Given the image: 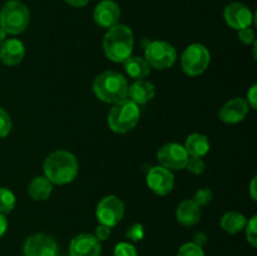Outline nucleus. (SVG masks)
Listing matches in <instances>:
<instances>
[{
    "label": "nucleus",
    "mask_w": 257,
    "mask_h": 256,
    "mask_svg": "<svg viewBox=\"0 0 257 256\" xmlns=\"http://www.w3.org/2000/svg\"><path fill=\"white\" fill-rule=\"evenodd\" d=\"M43 171L53 185H68L77 178L79 163L72 152L64 150L54 151L44 160Z\"/></svg>",
    "instance_id": "1"
},
{
    "label": "nucleus",
    "mask_w": 257,
    "mask_h": 256,
    "mask_svg": "<svg viewBox=\"0 0 257 256\" xmlns=\"http://www.w3.org/2000/svg\"><path fill=\"white\" fill-rule=\"evenodd\" d=\"M133 48L135 35L132 29L124 24L109 28L103 38V52L112 62L123 63L132 55Z\"/></svg>",
    "instance_id": "2"
},
{
    "label": "nucleus",
    "mask_w": 257,
    "mask_h": 256,
    "mask_svg": "<svg viewBox=\"0 0 257 256\" xmlns=\"http://www.w3.org/2000/svg\"><path fill=\"white\" fill-rule=\"evenodd\" d=\"M127 79L120 73L107 70L97 75L93 82V92L95 97L104 103H115L128 98Z\"/></svg>",
    "instance_id": "3"
},
{
    "label": "nucleus",
    "mask_w": 257,
    "mask_h": 256,
    "mask_svg": "<svg viewBox=\"0 0 257 256\" xmlns=\"http://www.w3.org/2000/svg\"><path fill=\"white\" fill-rule=\"evenodd\" d=\"M141 118L140 105L131 99L120 100L108 113V125L114 133H127L138 124Z\"/></svg>",
    "instance_id": "4"
},
{
    "label": "nucleus",
    "mask_w": 257,
    "mask_h": 256,
    "mask_svg": "<svg viewBox=\"0 0 257 256\" xmlns=\"http://www.w3.org/2000/svg\"><path fill=\"white\" fill-rule=\"evenodd\" d=\"M29 20V9L19 0H9L0 10V28L4 30L5 34H22L27 30Z\"/></svg>",
    "instance_id": "5"
},
{
    "label": "nucleus",
    "mask_w": 257,
    "mask_h": 256,
    "mask_svg": "<svg viewBox=\"0 0 257 256\" xmlns=\"http://www.w3.org/2000/svg\"><path fill=\"white\" fill-rule=\"evenodd\" d=\"M210 60L211 54L207 47L201 43H193L183 50L181 68L190 77H197L207 70Z\"/></svg>",
    "instance_id": "6"
},
{
    "label": "nucleus",
    "mask_w": 257,
    "mask_h": 256,
    "mask_svg": "<svg viewBox=\"0 0 257 256\" xmlns=\"http://www.w3.org/2000/svg\"><path fill=\"white\" fill-rule=\"evenodd\" d=\"M145 59L151 68L163 70L172 67L177 59V52L170 43L163 40L150 42L145 47Z\"/></svg>",
    "instance_id": "7"
},
{
    "label": "nucleus",
    "mask_w": 257,
    "mask_h": 256,
    "mask_svg": "<svg viewBox=\"0 0 257 256\" xmlns=\"http://www.w3.org/2000/svg\"><path fill=\"white\" fill-rule=\"evenodd\" d=\"M124 203L118 196L109 195L103 197L98 202L95 215H97L98 221L102 225L108 226V227H114L124 216Z\"/></svg>",
    "instance_id": "8"
},
{
    "label": "nucleus",
    "mask_w": 257,
    "mask_h": 256,
    "mask_svg": "<svg viewBox=\"0 0 257 256\" xmlns=\"http://www.w3.org/2000/svg\"><path fill=\"white\" fill-rule=\"evenodd\" d=\"M188 153L182 145L170 142L163 145L157 151V160L160 166L170 171L183 170L188 161Z\"/></svg>",
    "instance_id": "9"
},
{
    "label": "nucleus",
    "mask_w": 257,
    "mask_h": 256,
    "mask_svg": "<svg viewBox=\"0 0 257 256\" xmlns=\"http://www.w3.org/2000/svg\"><path fill=\"white\" fill-rule=\"evenodd\" d=\"M24 256H57L58 243L52 236L47 233L30 235L23 245Z\"/></svg>",
    "instance_id": "10"
},
{
    "label": "nucleus",
    "mask_w": 257,
    "mask_h": 256,
    "mask_svg": "<svg viewBox=\"0 0 257 256\" xmlns=\"http://www.w3.org/2000/svg\"><path fill=\"white\" fill-rule=\"evenodd\" d=\"M146 181L150 190L158 196L168 195L175 187V176L172 171L162 166H156L151 168L148 171Z\"/></svg>",
    "instance_id": "11"
},
{
    "label": "nucleus",
    "mask_w": 257,
    "mask_h": 256,
    "mask_svg": "<svg viewBox=\"0 0 257 256\" xmlns=\"http://www.w3.org/2000/svg\"><path fill=\"white\" fill-rule=\"evenodd\" d=\"M223 19L228 27L238 32L243 28L251 27L253 15L250 8L242 3H231L223 10Z\"/></svg>",
    "instance_id": "12"
},
{
    "label": "nucleus",
    "mask_w": 257,
    "mask_h": 256,
    "mask_svg": "<svg viewBox=\"0 0 257 256\" xmlns=\"http://www.w3.org/2000/svg\"><path fill=\"white\" fill-rule=\"evenodd\" d=\"M102 243L92 233H80L69 243V256H100Z\"/></svg>",
    "instance_id": "13"
},
{
    "label": "nucleus",
    "mask_w": 257,
    "mask_h": 256,
    "mask_svg": "<svg viewBox=\"0 0 257 256\" xmlns=\"http://www.w3.org/2000/svg\"><path fill=\"white\" fill-rule=\"evenodd\" d=\"M120 18L119 5L113 0H102L93 12V19L94 23L100 28L109 29L118 24Z\"/></svg>",
    "instance_id": "14"
},
{
    "label": "nucleus",
    "mask_w": 257,
    "mask_h": 256,
    "mask_svg": "<svg viewBox=\"0 0 257 256\" xmlns=\"http://www.w3.org/2000/svg\"><path fill=\"white\" fill-rule=\"evenodd\" d=\"M248 109H250V107H248L245 98H232L221 107L218 117L223 123L236 124V123H240L245 119L246 115L248 114Z\"/></svg>",
    "instance_id": "15"
},
{
    "label": "nucleus",
    "mask_w": 257,
    "mask_h": 256,
    "mask_svg": "<svg viewBox=\"0 0 257 256\" xmlns=\"http://www.w3.org/2000/svg\"><path fill=\"white\" fill-rule=\"evenodd\" d=\"M25 57V47L19 39H5L0 47V60L8 67L20 64Z\"/></svg>",
    "instance_id": "16"
},
{
    "label": "nucleus",
    "mask_w": 257,
    "mask_h": 256,
    "mask_svg": "<svg viewBox=\"0 0 257 256\" xmlns=\"http://www.w3.org/2000/svg\"><path fill=\"white\" fill-rule=\"evenodd\" d=\"M201 207L193 200H185L177 206L176 210V218L178 222L186 227H191L200 222L201 220Z\"/></svg>",
    "instance_id": "17"
},
{
    "label": "nucleus",
    "mask_w": 257,
    "mask_h": 256,
    "mask_svg": "<svg viewBox=\"0 0 257 256\" xmlns=\"http://www.w3.org/2000/svg\"><path fill=\"white\" fill-rule=\"evenodd\" d=\"M156 95V87L148 80H136L132 85L128 87V99L135 102L137 105L146 104L151 102Z\"/></svg>",
    "instance_id": "18"
},
{
    "label": "nucleus",
    "mask_w": 257,
    "mask_h": 256,
    "mask_svg": "<svg viewBox=\"0 0 257 256\" xmlns=\"http://www.w3.org/2000/svg\"><path fill=\"white\" fill-rule=\"evenodd\" d=\"M183 147L187 151L190 157L202 158L208 153L211 145L207 136L202 135V133H192V135H190L186 138Z\"/></svg>",
    "instance_id": "19"
},
{
    "label": "nucleus",
    "mask_w": 257,
    "mask_h": 256,
    "mask_svg": "<svg viewBox=\"0 0 257 256\" xmlns=\"http://www.w3.org/2000/svg\"><path fill=\"white\" fill-rule=\"evenodd\" d=\"M123 67H124L125 73L136 80L147 78L151 74V70H152V68H151V65L148 64L145 58L132 57V55L123 62Z\"/></svg>",
    "instance_id": "20"
},
{
    "label": "nucleus",
    "mask_w": 257,
    "mask_h": 256,
    "mask_svg": "<svg viewBox=\"0 0 257 256\" xmlns=\"http://www.w3.org/2000/svg\"><path fill=\"white\" fill-rule=\"evenodd\" d=\"M53 192V183L45 176H38L33 178L28 187V193L34 201H45Z\"/></svg>",
    "instance_id": "21"
},
{
    "label": "nucleus",
    "mask_w": 257,
    "mask_h": 256,
    "mask_svg": "<svg viewBox=\"0 0 257 256\" xmlns=\"http://www.w3.org/2000/svg\"><path fill=\"white\" fill-rule=\"evenodd\" d=\"M246 222H247V218L245 217V215L237 212V211L226 212L221 217V227L223 231L231 233V235H235V233L242 231L245 228Z\"/></svg>",
    "instance_id": "22"
},
{
    "label": "nucleus",
    "mask_w": 257,
    "mask_h": 256,
    "mask_svg": "<svg viewBox=\"0 0 257 256\" xmlns=\"http://www.w3.org/2000/svg\"><path fill=\"white\" fill-rule=\"evenodd\" d=\"M17 205V197L14 192L7 187H0V212L8 215L14 210Z\"/></svg>",
    "instance_id": "23"
},
{
    "label": "nucleus",
    "mask_w": 257,
    "mask_h": 256,
    "mask_svg": "<svg viewBox=\"0 0 257 256\" xmlns=\"http://www.w3.org/2000/svg\"><path fill=\"white\" fill-rule=\"evenodd\" d=\"M245 235L246 240L250 243L252 247H256L257 246V216H252L250 220H247L245 225Z\"/></svg>",
    "instance_id": "24"
},
{
    "label": "nucleus",
    "mask_w": 257,
    "mask_h": 256,
    "mask_svg": "<svg viewBox=\"0 0 257 256\" xmlns=\"http://www.w3.org/2000/svg\"><path fill=\"white\" fill-rule=\"evenodd\" d=\"M176 256H205V251H203V247L196 243L186 242L178 248Z\"/></svg>",
    "instance_id": "25"
},
{
    "label": "nucleus",
    "mask_w": 257,
    "mask_h": 256,
    "mask_svg": "<svg viewBox=\"0 0 257 256\" xmlns=\"http://www.w3.org/2000/svg\"><path fill=\"white\" fill-rule=\"evenodd\" d=\"M113 253H114V256H138L136 246L131 242H125V241L117 243Z\"/></svg>",
    "instance_id": "26"
},
{
    "label": "nucleus",
    "mask_w": 257,
    "mask_h": 256,
    "mask_svg": "<svg viewBox=\"0 0 257 256\" xmlns=\"http://www.w3.org/2000/svg\"><path fill=\"white\" fill-rule=\"evenodd\" d=\"M193 175H202L206 170V163L200 157H188L186 167Z\"/></svg>",
    "instance_id": "27"
},
{
    "label": "nucleus",
    "mask_w": 257,
    "mask_h": 256,
    "mask_svg": "<svg viewBox=\"0 0 257 256\" xmlns=\"http://www.w3.org/2000/svg\"><path fill=\"white\" fill-rule=\"evenodd\" d=\"M212 197H213L212 191L207 187H202V188H200V190L196 191L195 195H193L192 200L195 201V202L201 207V206L208 205V203L212 201Z\"/></svg>",
    "instance_id": "28"
},
{
    "label": "nucleus",
    "mask_w": 257,
    "mask_h": 256,
    "mask_svg": "<svg viewBox=\"0 0 257 256\" xmlns=\"http://www.w3.org/2000/svg\"><path fill=\"white\" fill-rule=\"evenodd\" d=\"M13 127L12 118L5 109L0 108V138L7 137Z\"/></svg>",
    "instance_id": "29"
},
{
    "label": "nucleus",
    "mask_w": 257,
    "mask_h": 256,
    "mask_svg": "<svg viewBox=\"0 0 257 256\" xmlns=\"http://www.w3.org/2000/svg\"><path fill=\"white\" fill-rule=\"evenodd\" d=\"M125 237L130 238L133 242H138L145 237V227L142 223H133L125 232Z\"/></svg>",
    "instance_id": "30"
},
{
    "label": "nucleus",
    "mask_w": 257,
    "mask_h": 256,
    "mask_svg": "<svg viewBox=\"0 0 257 256\" xmlns=\"http://www.w3.org/2000/svg\"><path fill=\"white\" fill-rule=\"evenodd\" d=\"M238 39L241 40L242 44L250 45L251 43L255 42V32L250 27L243 28V29L238 30Z\"/></svg>",
    "instance_id": "31"
},
{
    "label": "nucleus",
    "mask_w": 257,
    "mask_h": 256,
    "mask_svg": "<svg viewBox=\"0 0 257 256\" xmlns=\"http://www.w3.org/2000/svg\"><path fill=\"white\" fill-rule=\"evenodd\" d=\"M110 233H112V227H108V226L99 223V225L95 227L94 236L102 242V241H107L108 238L110 237Z\"/></svg>",
    "instance_id": "32"
},
{
    "label": "nucleus",
    "mask_w": 257,
    "mask_h": 256,
    "mask_svg": "<svg viewBox=\"0 0 257 256\" xmlns=\"http://www.w3.org/2000/svg\"><path fill=\"white\" fill-rule=\"evenodd\" d=\"M246 102H247L248 107L252 108V109H256L257 107V85L256 84H253L252 87L248 89L247 99H246Z\"/></svg>",
    "instance_id": "33"
},
{
    "label": "nucleus",
    "mask_w": 257,
    "mask_h": 256,
    "mask_svg": "<svg viewBox=\"0 0 257 256\" xmlns=\"http://www.w3.org/2000/svg\"><path fill=\"white\" fill-rule=\"evenodd\" d=\"M193 243H196V245L201 246V247H203V246L207 243V235L203 232H196L195 235H193Z\"/></svg>",
    "instance_id": "34"
},
{
    "label": "nucleus",
    "mask_w": 257,
    "mask_h": 256,
    "mask_svg": "<svg viewBox=\"0 0 257 256\" xmlns=\"http://www.w3.org/2000/svg\"><path fill=\"white\" fill-rule=\"evenodd\" d=\"M8 230V220L4 213L0 212V238L5 235Z\"/></svg>",
    "instance_id": "35"
},
{
    "label": "nucleus",
    "mask_w": 257,
    "mask_h": 256,
    "mask_svg": "<svg viewBox=\"0 0 257 256\" xmlns=\"http://www.w3.org/2000/svg\"><path fill=\"white\" fill-rule=\"evenodd\" d=\"M64 2L74 8H82L84 5H87L89 3V0H64Z\"/></svg>",
    "instance_id": "36"
},
{
    "label": "nucleus",
    "mask_w": 257,
    "mask_h": 256,
    "mask_svg": "<svg viewBox=\"0 0 257 256\" xmlns=\"http://www.w3.org/2000/svg\"><path fill=\"white\" fill-rule=\"evenodd\" d=\"M250 196L253 201L257 200V188H256V177L252 178L250 183Z\"/></svg>",
    "instance_id": "37"
},
{
    "label": "nucleus",
    "mask_w": 257,
    "mask_h": 256,
    "mask_svg": "<svg viewBox=\"0 0 257 256\" xmlns=\"http://www.w3.org/2000/svg\"><path fill=\"white\" fill-rule=\"evenodd\" d=\"M5 37H7V34H5L4 30H3L2 28H0V47H2L3 43L5 42Z\"/></svg>",
    "instance_id": "38"
}]
</instances>
